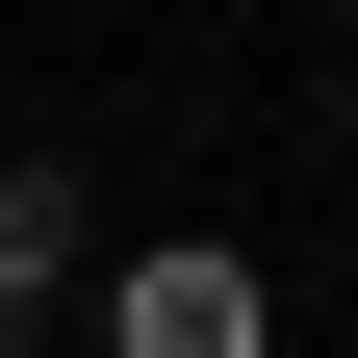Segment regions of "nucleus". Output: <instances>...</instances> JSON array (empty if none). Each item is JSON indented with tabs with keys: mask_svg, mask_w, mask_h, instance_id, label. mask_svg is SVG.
<instances>
[{
	"mask_svg": "<svg viewBox=\"0 0 358 358\" xmlns=\"http://www.w3.org/2000/svg\"><path fill=\"white\" fill-rule=\"evenodd\" d=\"M77 333H103V358H282V282H256L231 231H154V256L77 282Z\"/></svg>",
	"mask_w": 358,
	"mask_h": 358,
	"instance_id": "obj_1",
	"label": "nucleus"
},
{
	"mask_svg": "<svg viewBox=\"0 0 358 358\" xmlns=\"http://www.w3.org/2000/svg\"><path fill=\"white\" fill-rule=\"evenodd\" d=\"M103 282V231H77V154H0V358H52V307Z\"/></svg>",
	"mask_w": 358,
	"mask_h": 358,
	"instance_id": "obj_2",
	"label": "nucleus"
}]
</instances>
